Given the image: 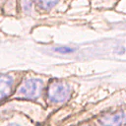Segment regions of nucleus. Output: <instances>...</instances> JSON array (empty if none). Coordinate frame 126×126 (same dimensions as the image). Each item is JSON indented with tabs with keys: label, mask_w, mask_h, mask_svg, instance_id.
Instances as JSON below:
<instances>
[{
	"label": "nucleus",
	"mask_w": 126,
	"mask_h": 126,
	"mask_svg": "<svg viewBox=\"0 0 126 126\" xmlns=\"http://www.w3.org/2000/svg\"><path fill=\"white\" fill-rule=\"evenodd\" d=\"M71 1H72V0H67V2H68V3H70Z\"/></svg>",
	"instance_id": "nucleus-10"
},
{
	"label": "nucleus",
	"mask_w": 126,
	"mask_h": 126,
	"mask_svg": "<svg viewBox=\"0 0 126 126\" xmlns=\"http://www.w3.org/2000/svg\"><path fill=\"white\" fill-rule=\"evenodd\" d=\"M54 51H56L58 53H61V54H68V53L74 52L75 49L72 48V47H68V46H59V47L54 48Z\"/></svg>",
	"instance_id": "nucleus-9"
},
{
	"label": "nucleus",
	"mask_w": 126,
	"mask_h": 126,
	"mask_svg": "<svg viewBox=\"0 0 126 126\" xmlns=\"http://www.w3.org/2000/svg\"><path fill=\"white\" fill-rule=\"evenodd\" d=\"M0 15L18 16L17 0H0Z\"/></svg>",
	"instance_id": "nucleus-8"
},
{
	"label": "nucleus",
	"mask_w": 126,
	"mask_h": 126,
	"mask_svg": "<svg viewBox=\"0 0 126 126\" xmlns=\"http://www.w3.org/2000/svg\"><path fill=\"white\" fill-rule=\"evenodd\" d=\"M0 118V126H34L24 114L19 112L2 115Z\"/></svg>",
	"instance_id": "nucleus-6"
},
{
	"label": "nucleus",
	"mask_w": 126,
	"mask_h": 126,
	"mask_svg": "<svg viewBox=\"0 0 126 126\" xmlns=\"http://www.w3.org/2000/svg\"><path fill=\"white\" fill-rule=\"evenodd\" d=\"M74 85L67 79L51 78L46 91V107H59L67 103L73 94Z\"/></svg>",
	"instance_id": "nucleus-2"
},
{
	"label": "nucleus",
	"mask_w": 126,
	"mask_h": 126,
	"mask_svg": "<svg viewBox=\"0 0 126 126\" xmlns=\"http://www.w3.org/2000/svg\"><path fill=\"white\" fill-rule=\"evenodd\" d=\"M26 71L13 70L0 72V104L6 102L16 92Z\"/></svg>",
	"instance_id": "nucleus-3"
},
{
	"label": "nucleus",
	"mask_w": 126,
	"mask_h": 126,
	"mask_svg": "<svg viewBox=\"0 0 126 126\" xmlns=\"http://www.w3.org/2000/svg\"><path fill=\"white\" fill-rule=\"evenodd\" d=\"M96 121L100 126H121L126 122V112H107L96 118Z\"/></svg>",
	"instance_id": "nucleus-5"
},
{
	"label": "nucleus",
	"mask_w": 126,
	"mask_h": 126,
	"mask_svg": "<svg viewBox=\"0 0 126 126\" xmlns=\"http://www.w3.org/2000/svg\"><path fill=\"white\" fill-rule=\"evenodd\" d=\"M38 10V12L43 15L63 13L69 8L67 0H32Z\"/></svg>",
	"instance_id": "nucleus-4"
},
{
	"label": "nucleus",
	"mask_w": 126,
	"mask_h": 126,
	"mask_svg": "<svg viewBox=\"0 0 126 126\" xmlns=\"http://www.w3.org/2000/svg\"><path fill=\"white\" fill-rule=\"evenodd\" d=\"M82 126H89V125H82Z\"/></svg>",
	"instance_id": "nucleus-11"
},
{
	"label": "nucleus",
	"mask_w": 126,
	"mask_h": 126,
	"mask_svg": "<svg viewBox=\"0 0 126 126\" xmlns=\"http://www.w3.org/2000/svg\"><path fill=\"white\" fill-rule=\"evenodd\" d=\"M51 78L50 76L33 71H26L16 92L9 100L23 99L46 106V91Z\"/></svg>",
	"instance_id": "nucleus-1"
},
{
	"label": "nucleus",
	"mask_w": 126,
	"mask_h": 126,
	"mask_svg": "<svg viewBox=\"0 0 126 126\" xmlns=\"http://www.w3.org/2000/svg\"><path fill=\"white\" fill-rule=\"evenodd\" d=\"M17 7L18 16L31 18H39L41 16L32 0H17Z\"/></svg>",
	"instance_id": "nucleus-7"
}]
</instances>
